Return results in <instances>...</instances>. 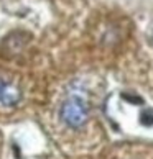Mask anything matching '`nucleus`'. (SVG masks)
<instances>
[{
	"label": "nucleus",
	"instance_id": "obj_1",
	"mask_svg": "<svg viewBox=\"0 0 153 159\" xmlns=\"http://www.w3.org/2000/svg\"><path fill=\"white\" fill-rule=\"evenodd\" d=\"M60 116L69 128H81L89 116L87 102L81 95L68 97L60 110Z\"/></svg>",
	"mask_w": 153,
	"mask_h": 159
},
{
	"label": "nucleus",
	"instance_id": "obj_2",
	"mask_svg": "<svg viewBox=\"0 0 153 159\" xmlns=\"http://www.w3.org/2000/svg\"><path fill=\"white\" fill-rule=\"evenodd\" d=\"M20 97H22L20 95V90L17 89V87L5 84L2 93H0V103L7 105V107H12V105H15L17 102H18Z\"/></svg>",
	"mask_w": 153,
	"mask_h": 159
},
{
	"label": "nucleus",
	"instance_id": "obj_3",
	"mask_svg": "<svg viewBox=\"0 0 153 159\" xmlns=\"http://www.w3.org/2000/svg\"><path fill=\"white\" fill-rule=\"evenodd\" d=\"M3 85H5V84H3L2 80H0V93H2V90H3Z\"/></svg>",
	"mask_w": 153,
	"mask_h": 159
}]
</instances>
